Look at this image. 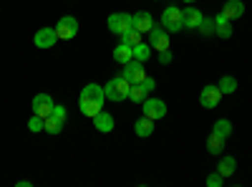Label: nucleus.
<instances>
[{
    "label": "nucleus",
    "instance_id": "obj_1",
    "mask_svg": "<svg viewBox=\"0 0 252 187\" xmlns=\"http://www.w3.org/2000/svg\"><path fill=\"white\" fill-rule=\"evenodd\" d=\"M103 99H106V94H103V86H98V84H86V89L81 91V99H78L81 114L94 119V116L103 109Z\"/></svg>",
    "mask_w": 252,
    "mask_h": 187
},
{
    "label": "nucleus",
    "instance_id": "obj_2",
    "mask_svg": "<svg viewBox=\"0 0 252 187\" xmlns=\"http://www.w3.org/2000/svg\"><path fill=\"white\" fill-rule=\"evenodd\" d=\"M129 89H131L129 81H126L124 76H116V78H111L106 84L103 94H106L109 101H124V99H129Z\"/></svg>",
    "mask_w": 252,
    "mask_h": 187
},
{
    "label": "nucleus",
    "instance_id": "obj_3",
    "mask_svg": "<svg viewBox=\"0 0 252 187\" xmlns=\"http://www.w3.org/2000/svg\"><path fill=\"white\" fill-rule=\"evenodd\" d=\"M161 28H164L166 33H179V31H184L182 8H177V5H169V8H166L164 15H161Z\"/></svg>",
    "mask_w": 252,
    "mask_h": 187
},
{
    "label": "nucleus",
    "instance_id": "obj_4",
    "mask_svg": "<svg viewBox=\"0 0 252 187\" xmlns=\"http://www.w3.org/2000/svg\"><path fill=\"white\" fill-rule=\"evenodd\" d=\"M56 36H58V40H71V38H76V33H78V20L73 18V15H63L58 23H56Z\"/></svg>",
    "mask_w": 252,
    "mask_h": 187
},
{
    "label": "nucleus",
    "instance_id": "obj_5",
    "mask_svg": "<svg viewBox=\"0 0 252 187\" xmlns=\"http://www.w3.org/2000/svg\"><path fill=\"white\" fill-rule=\"evenodd\" d=\"M121 76L129 81V84H141V81L146 78V71H144V64L141 61H136V58H131L129 64H124V71H121Z\"/></svg>",
    "mask_w": 252,
    "mask_h": 187
},
{
    "label": "nucleus",
    "instance_id": "obj_6",
    "mask_svg": "<svg viewBox=\"0 0 252 187\" xmlns=\"http://www.w3.org/2000/svg\"><path fill=\"white\" fill-rule=\"evenodd\" d=\"M141 109H144V116H149V119H161L166 116V104L161 99H144L141 101Z\"/></svg>",
    "mask_w": 252,
    "mask_h": 187
},
{
    "label": "nucleus",
    "instance_id": "obj_7",
    "mask_svg": "<svg viewBox=\"0 0 252 187\" xmlns=\"http://www.w3.org/2000/svg\"><path fill=\"white\" fill-rule=\"evenodd\" d=\"M53 99L48 96V94H38L35 99H33V114L35 116H40V119H46V116H51L53 114Z\"/></svg>",
    "mask_w": 252,
    "mask_h": 187
},
{
    "label": "nucleus",
    "instance_id": "obj_8",
    "mask_svg": "<svg viewBox=\"0 0 252 187\" xmlns=\"http://www.w3.org/2000/svg\"><path fill=\"white\" fill-rule=\"evenodd\" d=\"M109 28H111V33L121 36L124 31L131 28V15L129 13H111L109 15Z\"/></svg>",
    "mask_w": 252,
    "mask_h": 187
},
{
    "label": "nucleus",
    "instance_id": "obj_9",
    "mask_svg": "<svg viewBox=\"0 0 252 187\" xmlns=\"http://www.w3.org/2000/svg\"><path fill=\"white\" fill-rule=\"evenodd\" d=\"M220 99H222L220 86H204L202 94H199V104H202L204 109H215L217 104H220Z\"/></svg>",
    "mask_w": 252,
    "mask_h": 187
},
{
    "label": "nucleus",
    "instance_id": "obj_10",
    "mask_svg": "<svg viewBox=\"0 0 252 187\" xmlns=\"http://www.w3.org/2000/svg\"><path fill=\"white\" fill-rule=\"evenodd\" d=\"M149 46L154 51H166L169 48V33H166L164 28H152L149 31Z\"/></svg>",
    "mask_w": 252,
    "mask_h": 187
},
{
    "label": "nucleus",
    "instance_id": "obj_11",
    "mask_svg": "<svg viewBox=\"0 0 252 187\" xmlns=\"http://www.w3.org/2000/svg\"><path fill=\"white\" fill-rule=\"evenodd\" d=\"M33 40H35V46H38V48H53V46H56V40H58V36H56L53 28H40V31L33 36Z\"/></svg>",
    "mask_w": 252,
    "mask_h": 187
},
{
    "label": "nucleus",
    "instance_id": "obj_12",
    "mask_svg": "<svg viewBox=\"0 0 252 187\" xmlns=\"http://www.w3.org/2000/svg\"><path fill=\"white\" fill-rule=\"evenodd\" d=\"M131 26L136 28V31H141V33H149L152 28H154V18L149 15V13H134L131 15Z\"/></svg>",
    "mask_w": 252,
    "mask_h": 187
},
{
    "label": "nucleus",
    "instance_id": "obj_13",
    "mask_svg": "<svg viewBox=\"0 0 252 187\" xmlns=\"http://www.w3.org/2000/svg\"><path fill=\"white\" fill-rule=\"evenodd\" d=\"M94 127L98 129V132H103V134H109L111 129H114V116L109 114V112H98L96 116H94Z\"/></svg>",
    "mask_w": 252,
    "mask_h": 187
},
{
    "label": "nucleus",
    "instance_id": "obj_14",
    "mask_svg": "<svg viewBox=\"0 0 252 187\" xmlns=\"http://www.w3.org/2000/svg\"><path fill=\"white\" fill-rule=\"evenodd\" d=\"M242 13H245V3H242V0H227V5L222 8V15L229 18V20L242 18Z\"/></svg>",
    "mask_w": 252,
    "mask_h": 187
},
{
    "label": "nucleus",
    "instance_id": "obj_15",
    "mask_svg": "<svg viewBox=\"0 0 252 187\" xmlns=\"http://www.w3.org/2000/svg\"><path fill=\"white\" fill-rule=\"evenodd\" d=\"M215 33L220 38H229V36H232V23H229V18H224L222 13L215 15Z\"/></svg>",
    "mask_w": 252,
    "mask_h": 187
},
{
    "label": "nucleus",
    "instance_id": "obj_16",
    "mask_svg": "<svg viewBox=\"0 0 252 187\" xmlns=\"http://www.w3.org/2000/svg\"><path fill=\"white\" fill-rule=\"evenodd\" d=\"M202 13L197 10V8H187V10H182V20H184V28H197L199 23H202Z\"/></svg>",
    "mask_w": 252,
    "mask_h": 187
},
{
    "label": "nucleus",
    "instance_id": "obj_17",
    "mask_svg": "<svg viewBox=\"0 0 252 187\" xmlns=\"http://www.w3.org/2000/svg\"><path fill=\"white\" fill-rule=\"evenodd\" d=\"M224 137H220V134H215V132H209V137H207V152L209 154H222V150H224Z\"/></svg>",
    "mask_w": 252,
    "mask_h": 187
},
{
    "label": "nucleus",
    "instance_id": "obj_18",
    "mask_svg": "<svg viewBox=\"0 0 252 187\" xmlns=\"http://www.w3.org/2000/svg\"><path fill=\"white\" fill-rule=\"evenodd\" d=\"M134 58V48L131 46H126V43H121V46H116L114 48V61H116V64H129V61Z\"/></svg>",
    "mask_w": 252,
    "mask_h": 187
},
{
    "label": "nucleus",
    "instance_id": "obj_19",
    "mask_svg": "<svg viewBox=\"0 0 252 187\" xmlns=\"http://www.w3.org/2000/svg\"><path fill=\"white\" fill-rule=\"evenodd\" d=\"M134 132H136V137H149V134L154 132V119L141 116V119L134 124Z\"/></svg>",
    "mask_w": 252,
    "mask_h": 187
},
{
    "label": "nucleus",
    "instance_id": "obj_20",
    "mask_svg": "<svg viewBox=\"0 0 252 187\" xmlns=\"http://www.w3.org/2000/svg\"><path fill=\"white\" fill-rule=\"evenodd\" d=\"M121 43L131 46V48H134V46H139V43H141V31H136L134 26H131L129 31H124V33H121Z\"/></svg>",
    "mask_w": 252,
    "mask_h": 187
},
{
    "label": "nucleus",
    "instance_id": "obj_21",
    "mask_svg": "<svg viewBox=\"0 0 252 187\" xmlns=\"http://www.w3.org/2000/svg\"><path fill=\"white\" fill-rule=\"evenodd\" d=\"M146 94H149V89L144 86V81H141V84H131V89H129V99L134 104H141L146 99Z\"/></svg>",
    "mask_w": 252,
    "mask_h": 187
},
{
    "label": "nucleus",
    "instance_id": "obj_22",
    "mask_svg": "<svg viewBox=\"0 0 252 187\" xmlns=\"http://www.w3.org/2000/svg\"><path fill=\"white\" fill-rule=\"evenodd\" d=\"M235 167H237L235 157H222V159H220V167H217V172H220L222 177H229V175L235 172Z\"/></svg>",
    "mask_w": 252,
    "mask_h": 187
},
{
    "label": "nucleus",
    "instance_id": "obj_23",
    "mask_svg": "<svg viewBox=\"0 0 252 187\" xmlns=\"http://www.w3.org/2000/svg\"><path fill=\"white\" fill-rule=\"evenodd\" d=\"M217 86H220L222 94H235V91H237V78H235V76H222Z\"/></svg>",
    "mask_w": 252,
    "mask_h": 187
},
{
    "label": "nucleus",
    "instance_id": "obj_24",
    "mask_svg": "<svg viewBox=\"0 0 252 187\" xmlns=\"http://www.w3.org/2000/svg\"><path fill=\"white\" fill-rule=\"evenodd\" d=\"M63 127H66V124L58 121L56 116H46V119H43V129H46L48 134H61V129H63Z\"/></svg>",
    "mask_w": 252,
    "mask_h": 187
},
{
    "label": "nucleus",
    "instance_id": "obj_25",
    "mask_svg": "<svg viewBox=\"0 0 252 187\" xmlns=\"http://www.w3.org/2000/svg\"><path fill=\"white\" fill-rule=\"evenodd\" d=\"M134 58H136V61H141V64H146V61L152 58V46H146L144 40H141L139 46H134Z\"/></svg>",
    "mask_w": 252,
    "mask_h": 187
},
{
    "label": "nucleus",
    "instance_id": "obj_26",
    "mask_svg": "<svg viewBox=\"0 0 252 187\" xmlns=\"http://www.w3.org/2000/svg\"><path fill=\"white\" fill-rule=\"evenodd\" d=\"M215 134H220V137H229V134H232V124H229L227 119H220V121H215V129H212Z\"/></svg>",
    "mask_w": 252,
    "mask_h": 187
},
{
    "label": "nucleus",
    "instance_id": "obj_27",
    "mask_svg": "<svg viewBox=\"0 0 252 187\" xmlns=\"http://www.w3.org/2000/svg\"><path fill=\"white\" fill-rule=\"evenodd\" d=\"M197 31L202 36H217L215 33V18H202V23L197 26Z\"/></svg>",
    "mask_w": 252,
    "mask_h": 187
},
{
    "label": "nucleus",
    "instance_id": "obj_28",
    "mask_svg": "<svg viewBox=\"0 0 252 187\" xmlns=\"http://www.w3.org/2000/svg\"><path fill=\"white\" fill-rule=\"evenodd\" d=\"M28 129H31V132H43V119L33 114V116L28 119Z\"/></svg>",
    "mask_w": 252,
    "mask_h": 187
},
{
    "label": "nucleus",
    "instance_id": "obj_29",
    "mask_svg": "<svg viewBox=\"0 0 252 187\" xmlns=\"http://www.w3.org/2000/svg\"><path fill=\"white\" fill-rule=\"evenodd\" d=\"M51 116H56L58 121H63V124H66L68 121V114H66V107H53V114Z\"/></svg>",
    "mask_w": 252,
    "mask_h": 187
},
{
    "label": "nucleus",
    "instance_id": "obj_30",
    "mask_svg": "<svg viewBox=\"0 0 252 187\" xmlns=\"http://www.w3.org/2000/svg\"><path fill=\"white\" fill-rule=\"evenodd\" d=\"M222 182H224V177H222L220 172H212V175L207 177V185H209V187H220Z\"/></svg>",
    "mask_w": 252,
    "mask_h": 187
},
{
    "label": "nucleus",
    "instance_id": "obj_31",
    "mask_svg": "<svg viewBox=\"0 0 252 187\" xmlns=\"http://www.w3.org/2000/svg\"><path fill=\"white\" fill-rule=\"evenodd\" d=\"M159 61H161V64H172V51H169V48L159 51Z\"/></svg>",
    "mask_w": 252,
    "mask_h": 187
},
{
    "label": "nucleus",
    "instance_id": "obj_32",
    "mask_svg": "<svg viewBox=\"0 0 252 187\" xmlns=\"http://www.w3.org/2000/svg\"><path fill=\"white\" fill-rule=\"evenodd\" d=\"M184 3H194V0H184Z\"/></svg>",
    "mask_w": 252,
    "mask_h": 187
}]
</instances>
